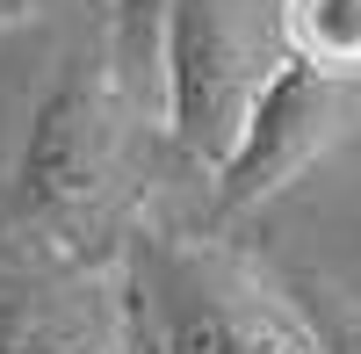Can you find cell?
<instances>
[{
	"label": "cell",
	"instance_id": "cell-1",
	"mask_svg": "<svg viewBox=\"0 0 361 354\" xmlns=\"http://www.w3.org/2000/svg\"><path fill=\"white\" fill-rule=\"evenodd\" d=\"M123 311L152 354H325L311 318L246 260L217 246H180L159 231L130 239Z\"/></svg>",
	"mask_w": 361,
	"mask_h": 354
},
{
	"label": "cell",
	"instance_id": "cell-2",
	"mask_svg": "<svg viewBox=\"0 0 361 354\" xmlns=\"http://www.w3.org/2000/svg\"><path fill=\"white\" fill-rule=\"evenodd\" d=\"M130 94L116 87L109 66H73L44 94L37 123H29L22 166H15V224L73 260H94V246L123 217V138Z\"/></svg>",
	"mask_w": 361,
	"mask_h": 354
},
{
	"label": "cell",
	"instance_id": "cell-3",
	"mask_svg": "<svg viewBox=\"0 0 361 354\" xmlns=\"http://www.w3.org/2000/svg\"><path fill=\"white\" fill-rule=\"evenodd\" d=\"M253 87H260V51H253V29L238 15V0H166L152 94H159L166 138L180 152L217 173Z\"/></svg>",
	"mask_w": 361,
	"mask_h": 354
},
{
	"label": "cell",
	"instance_id": "cell-4",
	"mask_svg": "<svg viewBox=\"0 0 361 354\" xmlns=\"http://www.w3.org/2000/svg\"><path fill=\"white\" fill-rule=\"evenodd\" d=\"M347 102H354V80L325 73L296 51H275L260 66V87H253L246 116H238L231 152L217 159V202L224 210H253V202L282 195L325 152V138L340 130Z\"/></svg>",
	"mask_w": 361,
	"mask_h": 354
},
{
	"label": "cell",
	"instance_id": "cell-5",
	"mask_svg": "<svg viewBox=\"0 0 361 354\" xmlns=\"http://www.w3.org/2000/svg\"><path fill=\"white\" fill-rule=\"evenodd\" d=\"M0 354H130V311L94 275L44 239H0Z\"/></svg>",
	"mask_w": 361,
	"mask_h": 354
},
{
	"label": "cell",
	"instance_id": "cell-6",
	"mask_svg": "<svg viewBox=\"0 0 361 354\" xmlns=\"http://www.w3.org/2000/svg\"><path fill=\"white\" fill-rule=\"evenodd\" d=\"M282 51L361 80V0H282Z\"/></svg>",
	"mask_w": 361,
	"mask_h": 354
},
{
	"label": "cell",
	"instance_id": "cell-7",
	"mask_svg": "<svg viewBox=\"0 0 361 354\" xmlns=\"http://www.w3.org/2000/svg\"><path fill=\"white\" fill-rule=\"evenodd\" d=\"M159 15L166 0H116V87H152V58H159Z\"/></svg>",
	"mask_w": 361,
	"mask_h": 354
},
{
	"label": "cell",
	"instance_id": "cell-8",
	"mask_svg": "<svg viewBox=\"0 0 361 354\" xmlns=\"http://www.w3.org/2000/svg\"><path fill=\"white\" fill-rule=\"evenodd\" d=\"M44 0H0V29H15V22H29Z\"/></svg>",
	"mask_w": 361,
	"mask_h": 354
}]
</instances>
